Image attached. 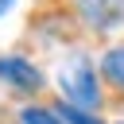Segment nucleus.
<instances>
[{
	"label": "nucleus",
	"instance_id": "1",
	"mask_svg": "<svg viewBox=\"0 0 124 124\" xmlns=\"http://www.w3.org/2000/svg\"><path fill=\"white\" fill-rule=\"evenodd\" d=\"M58 89H62V97H66V105H74V108H97V101H101V89H97V74H93V66L85 62V58H74V62H66L62 70H58Z\"/></svg>",
	"mask_w": 124,
	"mask_h": 124
},
{
	"label": "nucleus",
	"instance_id": "2",
	"mask_svg": "<svg viewBox=\"0 0 124 124\" xmlns=\"http://www.w3.org/2000/svg\"><path fill=\"white\" fill-rule=\"evenodd\" d=\"M74 4L93 31H112L124 23V0H74Z\"/></svg>",
	"mask_w": 124,
	"mask_h": 124
},
{
	"label": "nucleus",
	"instance_id": "3",
	"mask_svg": "<svg viewBox=\"0 0 124 124\" xmlns=\"http://www.w3.org/2000/svg\"><path fill=\"white\" fill-rule=\"evenodd\" d=\"M0 78L4 81H12V85H19V89H35L43 78H39V70L27 62V58H16V54H8V58H0Z\"/></svg>",
	"mask_w": 124,
	"mask_h": 124
},
{
	"label": "nucleus",
	"instance_id": "4",
	"mask_svg": "<svg viewBox=\"0 0 124 124\" xmlns=\"http://www.w3.org/2000/svg\"><path fill=\"white\" fill-rule=\"evenodd\" d=\"M101 70H105V78H108L112 85L124 89V46H112V50L101 58Z\"/></svg>",
	"mask_w": 124,
	"mask_h": 124
},
{
	"label": "nucleus",
	"instance_id": "5",
	"mask_svg": "<svg viewBox=\"0 0 124 124\" xmlns=\"http://www.w3.org/2000/svg\"><path fill=\"white\" fill-rule=\"evenodd\" d=\"M19 120L23 124H62V116L58 112H46V108H23Z\"/></svg>",
	"mask_w": 124,
	"mask_h": 124
},
{
	"label": "nucleus",
	"instance_id": "6",
	"mask_svg": "<svg viewBox=\"0 0 124 124\" xmlns=\"http://www.w3.org/2000/svg\"><path fill=\"white\" fill-rule=\"evenodd\" d=\"M62 120H70V124H101L93 112H85V108H74V105H62Z\"/></svg>",
	"mask_w": 124,
	"mask_h": 124
},
{
	"label": "nucleus",
	"instance_id": "7",
	"mask_svg": "<svg viewBox=\"0 0 124 124\" xmlns=\"http://www.w3.org/2000/svg\"><path fill=\"white\" fill-rule=\"evenodd\" d=\"M12 8H16V0H0V19H4V16L12 12Z\"/></svg>",
	"mask_w": 124,
	"mask_h": 124
}]
</instances>
